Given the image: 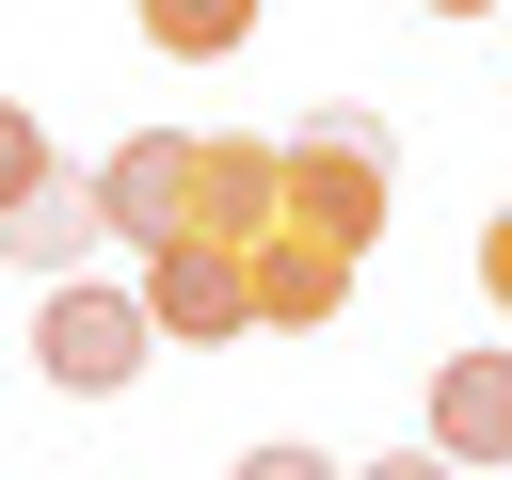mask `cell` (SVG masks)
Masks as SVG:
<instances>
[{"label": "cell", "instance_id": "9c48e42d", "mask_svg": "<svg viewBox=\"0 0 512 480\" xmlns=\"http://www.w3.org/2000/svg\"><path fill=\"white\" fill-rule=\"evenodd\" d=\"M224 480H336V464H320V448H240Z\"/></svg>", "mask_w": 512, "mask_h": 480}, {"label": "cell", "instance_id": "7c38bea8", "mask_svg": "<svg viewBox=\"0 0 512 480\" xmlns=\"http://www.w3.org/2000/svg\"><path fill=\"white\" fill-rule=\"evenodd\" d=\"M432 16H496V0H432Z\"/></svg>", "mask_w": 512, "mask_h": 480}, {"label": "cell", "instance_id": "3957f363", "mask_svg": "<svg viewBox=\"0 0 512 480\" xmlns=\"http://www.w3.org/2000/svg\"><path fill=\"white\" fill-rule=\"evenodd\" d=\"M144 336H160V304H144V288H48L32 368H48V384H80V400H112V384L144 368Z\"/></svg>", "mask_w": 512, "mask_h": 480}, {"label": "cell", "instance_id": "7a4b0ae2", "mask_svg": "<svg viewBox=\"0 0 512 480\" xmlns=\"http://www.w3.org/2000/svg\"><path fill=\"white\" fill-rule=\"evenodd\" d=\"M192 192H208V128H128L112 160H96V208H112V240H192Z\"/></svg>", "mask_w": 512, "mask_h": 480}, {"label": "cell", "instance_id": "5b68a950", "mask_svg": "<svg viewBox=\"0 0 512 480\" xmlns=\"http://www.w3.org/2000/svg\"><path fill=\"white\" fill-rule=\"evenodd\" d=\"M144 304H160V336H240L256 320V272L224 240H176V256H144Z\"/></svg>", "mask_w": 512, "mask_h": 480}, {"label": "cell", "instance_id": "277c9868", "mask_svg": "<svg viewBox=\"0 0 512 480\" xmlns=\"http://www.w3.org/2000/svg\"><path fill=\"white\" fill-rule=\"evenodd\" d=\"M240 272H256V320H272V336H304V320H336V288H352V240H320V224H272Z\"/></svg>", "mask_w": 512, "mask_h": 480}, {"label": "cell", "instance_id": "6da1fadb", "mask_svg": "<svg viewBox=\"0 0 512 480\" xmlns=\"http://www.w3.org/2000/svg\"><path fill=\"white\" fill-rule=\"evenodd\" d=\"M384 176H400V160H384L368 112H304V128H288V224H320V240H352V256L384 240Z\"/></svg>", "mask_w": 512, "mask_h": 480}, {"label": "cell", "instance_id": "ba28073f", "mask_svg": "<svg viewBox=\"0 0 512 480\" xmlns=\"http://www.w3.org/2000/svg\"><path fill=\"white\" fill-rule=\"evenodd\" d=\"M240 32H256V0H144V48L160 64H224Z\"/></svg>", "mask_w": 512, "mask_h": 480}, {"label": "cell", "instance_id": "8fae6325", "mask_svg": "<svg viewBox=\"0 0 512 480\" xmlns=\"http://www.w3.org/2000/svg\"><path fill=\"white\" fill-rule=\"evenodd\" d=\"M352 480H464L448 448H384V464H352Z\"/></svg>", "mask_w": 512, "mask_h": 480}, {"label": "cell", "instance_id": "8992f818", "mask_svg": "<svg viewBox=\"0 0 512 480\" xmlns=\"http://www.w3.org/2000/svg\"><path fill=\"white\" fill-rule=\"evenodd\" d=\"M432 448L480 480V464H512V352H448L432 368Z\"/></svg>", "mask_w": 512, "mask_h": 480}, {"label": "cell", "instance_id": "52a82bcc", "mask_svg": "<svg viewBox=\"0 0 512 480\" xmlns=\"http://www.w3.org/2000/svg\"><path fill=\"white\" fill-rule=\"evenodd\" d=\"M96 224H112V208H96V176H64V160H32V176H16V224H0V240H16L32 272H64V256L96 240Z\"/></svg>", "mask_w": 512, "mask_h": 480}, {"label": "cell", "instance_id": "30bf717a", "mask_svg": "<svg viewBox=\"0 0 512 480\" xmlns=\"http://www.w3.org/2000/svg\"><path fill=\"white\" fill-rule=\"evenodd\" d=\"M480 304H496V320H512V208H496V224H480Z\"/></svg>", "mask_w": 512, "mask_h": 480}]
</instances>
